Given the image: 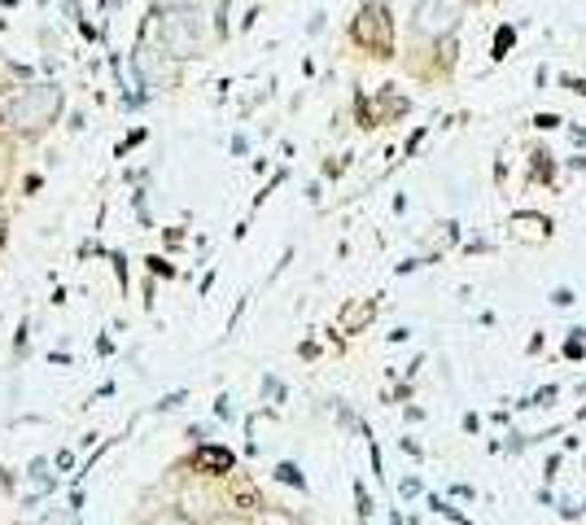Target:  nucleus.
Returning <instances> with one entry per match:
<instances>
[{"instance_id": "obj_1", "label": "nucleus", "mask_w": 586, "mask_h": 525, "mask_svg": "<svg viewBox=\"0 0 586 525\" xmlns=\"http://www.w3.org/2000/svg\"><path fill=\"white\" fill-rule=\"evenodd\" d=\"M61 109V93L53 84H40V88H27L18 101L9 105V118L22 127V132H44Z\"/></svg>"}, {"instance_id": "obj_2", "label": "nucleus", "mask_w": 586, "mask_h": 525, "mask_svg": "<svg viewBox=\"0 0 586 525\" xmlns=\"http://www.w3.org/2000/svg\"><path fill=\"white\" fill-rule=\"evenodd\" d=\"M350 36H355V44H364L376 57H389L394 52V18H389V9L385 4H364L355 13Z\"/></svg>"}, {"instance_id": "obj_3", "label": "nucleus", "mask_w": 586, "mask_h": 525, "mask_svg": "<svg viewBox=\"0 0 586 525\" xmlns=\"http://www.w3.org/2000/svg\"><path fill=\"white\" fill-rule=\"evenodd\" d=\"M464 18V0H421L416 4V31L421 36H446Z\"/></svg>"}, {"instance_id": "obj_4", "label": "nucleus", "mask_w": 586, "mask_h": 525, "mask_svg": "<svg viewBox=\"0 0 586 525\" xmlns=\"http://www.w3.org/2000/svg\"><path fill=\"white\" fill-rule=\"evenodd\" d=\"M197 469L202 472H228L232 469V451H223V447H202V451H197Z\"/></svg>"}, {"instance_id": "obj_5", "label": "nucleus", "mask_w": 586, "mask_h": 525, "mask_svg": "<svg viewBox=\"0 0 586 525\" xmlns=\"http://www.w3.org/2000/svg\"><path fill=\"white\" fill-rule=\"evenodd\" d=\"M512 40H517V31H512V27H499V36H494V52L503 57V52L512 49Z\"/></svg>"}, {"instance_id": "obj_6", "label": "nucleus", "mask_w": 586, "mask_h": 525, "mask_svg": "<svg viewBox=\"0 0 586 525\" xmlns=\"http://www.w3.org/2000/svg\"><path fill=\"white\" fill-rule=\"evenodd\" d=\"M154 525H189V521H180L175 513H162V517H158V521H154Z\"/></svg>"}]
</instances>
